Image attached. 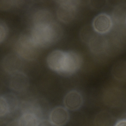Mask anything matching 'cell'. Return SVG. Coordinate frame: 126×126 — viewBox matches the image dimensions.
<instances>
[{
	"label": "cell",
	"instance_id": "ac0fdd59",
	"mask_svg": "<svg viewBox=\"0 0 126 126\" xmlns=\"http://www.w3.org/2000/svg\"><path fill=\"white\" fill-rule=\"evenodd\" d=\"M1 95L6 101L9 114L14 112L19 106V100L17 96L12 93H7Z\"/></svg>",
	"mask_w": 126,
	"mask_h": 126
},
{
	"label": "cell",
	"instance_id": "6da1fadb",
	"mask_svg": "<svg viewBox=\"0 0 126 126\" xmlns=\"http://www.w3.org/2000/svg\"><path fill=\"white\" fill-rule=\"evenodd\" d=\"M40 48L33 40L31 30L22 32L15 45L17 55L21 58L27 61L35 60L39 55Z\"/></svg>",
	"mask_w": 126,
	"mask_h": 126
},
{
	"label": "cell",
	"instance_id": "9a60e30c",
	"mask_svg": "<svg viewBox=\"0 0 126 126\" xmlns=\"http://www.w3.org/2000/svg\"><path fill=\"white\" fill-rule=\"evenodd\" d=\"M40 118L33 113H23L21 116L17 119L18 126H39Z\"/></svg>",
	"mask_w": 126,
	"mask_h": 126
},
{
	"label": "cell",
	"instance_id": "9c48e42d",
	"mask_svg": "<svg viewBox=\"0 0 126 126\" xmlns=\"http://www.w3.org/2000/svg\"><path fill=\"white\" fill-rule=\"evenodd\" d=\"M83 103V98L81 94L76 90L69 92L65 95L63 104L65 107L71 111H76L80 109Z\"/></svg>",
	"mask_w": 126,
	"mask_h": 126
},
{
	"label": "cell",
	"instance_id": "4fadbf2b",
	"mask_svg": "<svg viewBox=\"0 0 126 126\" xmlns=\"http://www.w3.org/2000/svg\"><path fill=\"white\" fill-rule=\"evenodd\" d=\"M121 92L115 88L110 89L104 94L105 102L109 106L116 107L119 105L122 99Z\"/></svg>",
	"mask_w": 126,
	"mask_h": 126
},
{
	"label": "cell",
	"instance_id": "7402d4cb",
	"mask_svg": "<svg viewBox=\"0 0 126 126\" xmlns=\"http://www.w3.org/2000/svg\"><path fill=\"white\" fill-rule=\"evenodd\" d=\"M8 27L6 23L0 20V43H2L6 38L8 33Z\"/></svg>",
	"mask_w": 126,
	"mask_h": 126
},
{
	"label": "cell",
	"instance_id": "8fae6325",
	"mask_svg": "<svg viewBox=\"0 0 126 126\" xmlns=\"http://www.w3.org/2000/svg\"><path fill=\"white\" fill-rule=\"evenodd\" d=\"M51 13L47 9H40L36 11L33 16L34 27H46L53 22Z\"/></svg>",
	"mask_w": 126,
	"mask_h": 126
},
{
	"label": "cell",
	"instance_id": "ba28073f",
	"mask_svg": "<svg viewBox=\"0 0 126 126\" xmlns=\"http://www.w3.org/2000/svg\"><path fill=\"white\" fill-rule=\"evenodd\" d=\"M65 52L60 50H56L51 52L47 58V63L52 70L58 73L61 72L63 64Z\"/></svg>",
	"mask_w": 126,
	"mask_h": 126
},
{
	"label": "cell",
	"instance_id": "3957f363",
	"mask_svg": "<svg viewBox=\"0 0 126 126\" xmlns=\"http://www.w3.org/2000/svg\"><path fill=\"white\" fill-rule=\"evenodd\" d=\"M82 58L77 52L69 51L65 52V56L63 68L60 74L68 76L72 75L81 67Z\"/></svg>",
	"mask_w": 126,
	"mask_h": 126
},
{
	"label": "cell",
	"instance_id": "5b68a950",
	"mask_svg": "<svg viewBox=\"0 0 126 126\" xmlns=\"http://www.w3.org/2000/svg\"><path fill=\"white\" fill-rule=\"evenodd\" d=\"M9 81V87L17 92L26 91L29 85V80L26 74L18 71L11 74Z\"/></svg>",
	"mask_w": 126,
	"mask_h": 126
},
{
	"label": "cell",
	"instance_id": "2e32d148",
	"mask_svg": "<svg viewBox=\"0 0 126 126\" xmlns=\"http://www.w3.org/2000/svg\"><path fill=\"white\" fill-rule=\"evenodd\" d=\"M114 121V118L110 113L106 111H102L96 115L94 124L95 126H108L112 125Z\"/></svg>",
	"mask_w": 126,
	"mask_h": 126
},
{
	"label": "cell",
	"instance_id": "7c38bea8",
	"mask_svg": "<svg viewBox=\"0 0 126 126\" xmlns=\"http://www.w3.org/2000/svg\"><path fill=\"white\" fill-rule=\"evenodd\" d=\"M47 40L49 46L57 42L62 37L63 30L58 23L53 22L47 27Z\"/></svg>",
	"mask_w": 126,
	"mask_h": 126
},
{
	"label": "cell",
	"instance_id": "7a4b0ae2",
	"mask_svg": "<svg viewBox=\"0 0 126 126\" xmlns=\"http://www.w3.org/2000/svg\"><path fill=\"white\" fill-rule=\"evenodd\" d=\"M59 6L57 11L58 19L62 22L68 24L72 22L75 18L77 7L80 1L76 0H57Z\"/></svg>",
	"mask_w": 126,
	"mask_h": 126
},
{
	"label": "cell",
	"instance_id": "cb8c5ba5",
	"mask_svg": "<svg viewBox=\"0 0 126 126\" xmlns=\"http://www.w3.org/2000/svg\"><path fill=\"white\" fill-rule=\"evenodd\" d=\"M126 124V121L125 119L119 120L115 124V126H125Z\"/></svg>",
	"mask_w": 126,
	"mask_h": 126
},
{
	"label": "cell",
	"instance_id": "8992f818",
	"mask_svg": "<svg viewBox=\"0 0 126 126\" xmlns=\"http://www.w3.org/2000/svg\"><path fill=\"white\" fill-rule=\"evenodd\" d=\"M1 65L4 71L12 74L14 72L20 71L22 66V61L18 55L9 54L3 58Z\"/></svg>",
	"mask_w": 126,
	"mask_h": 126
},
{
	"label": "cell",
	"instance_id": "603a6c76",
	"mask_svg": "<svg viewBox=\"0 0 126 126\" xmlns=\"http://www.w3.org/2000/svg\"><path fill=\"white\" fill-rule=\"evenodd\" d=\"M53 126L52 124H51V122L50 121L49 119L47 120L46 119H43L41 120L40 121L39 126Z\"/></svg>",
	"mask_w": 126,
	"mask_h": 126
},
{
	"label": "cell",
	"instance_id": "e0dca14e",
	"mask_svg": "<svg viewBox=\"0 0 126 126\" xmlns=\"http://www.w3.org/2000/svg\"><path fill=\"white\" fill-rule=\"evenodd\" d=\"M114 77L119 80L123 81L126 78V63L125 61H119L116 63L112 69Z\"/></svg>",
	"mask_w": 126,
	"mask_h": 126
},
{
	"label": "cell",
	"instance_id": "5bb4252c",
	"mask_svg": "<svg viewBox=\"0 0 126 126\" xmlns=\"http://www.w3.org/2000/svg\"><path fill=\"white\" fill-rule=\"evenodd\" d=\"M112 20L118 25H125L126 21V5L119 4L113 9L112 13Z\"/></svg>",
	"mask_w": 126,
	"mask_h": 126
},
{
	"label": "cell",
	"instance_id": "d6986e66",
	"mask_svg": "<svg viewBox=\"0 0 126 126\" xmlns=\"http://www.w3.org/2000/svg\"><path fill=\"white\" fill-rule=\"evenodd\" d=\"M92 26L87 25L83 27L80 31V36L81 40L85 43H88L91 39L96 34Z\"/></svg>",
	"mask_w": 126,
	"mask_h": 126
},
{
	"label": "cell",
	"instance_id": "52a82bcc",
	"mask_svg": "<svg viewBox=\"0 0 126 126\" xmlns=\"http://www.w3.org/2000/svg\"><path fill=\"white\" fill-rule=\"evenodd\" d=\"M49 119L53 126H63L68 122L69 113L65 107L57 106L51 111Z\"/></svg>",
	"mask_w": 126,
	"mask_h": 126
},
{
	"label": "cell",
	"instance_id": "30bf717a",
	"mask_svg": "<svg viewBox=\"0 0 126 126\" xmlns=\"http://www.w3.org/2000/svg\"><path fill=\"white\" fill-rule=\"evenodd\" d=\"M107 38L102 34H96L88 43L89 48L92 52L99 54L105 52L108 47Z\"/></svg>",
	"mask_w": 126,
	"mask_h": 126
},
{
	"label": "cell",
	"instance_id": "ffe728a7",
	"mask_svg": "<svg viewBox=\"0 0 126 126\" xmlns=\"http://www.w3.org/2000/svg\"><path fill=\"white\" fill-rule=\"evenodd\" d=\"M22 1L19 0H0V9L1 10H7L13 6L19 4Z\"/></svg>",
	"mask_w": 126,
	"mask_h": 126
},
{
	"label": "cell",
	"instance_id": "277c9868",
	"mask_svg": "<svg viewBox=\"0 0 126 126\" xmlns=\"http://www.w3.org/2000/svg\"><path fill=\"white\" fill-rule=\"evenodd\" d=\"M92 26L96 33L103 34L111 30L113 26V21L109 15L102 13L94 18Z\"/></svg>",
	"mask_w": 126,
	"mask_h": 126
},
{
	"label": "cell",
	"instance_id": "44dd1931",
	"mask_svg": "<svg viewBox=\"0 0 126 126\" xmlns=\"http://www.w3.org/2000/svg\"><path fill=\"white\" fill-rule=\"evenodd\" d=\"M9 114L6 101L2 95L0 97V117L1 118Z\"/></svg>",
	"mask_w": 126,
	"mask_h": 126
}]
</instances>
